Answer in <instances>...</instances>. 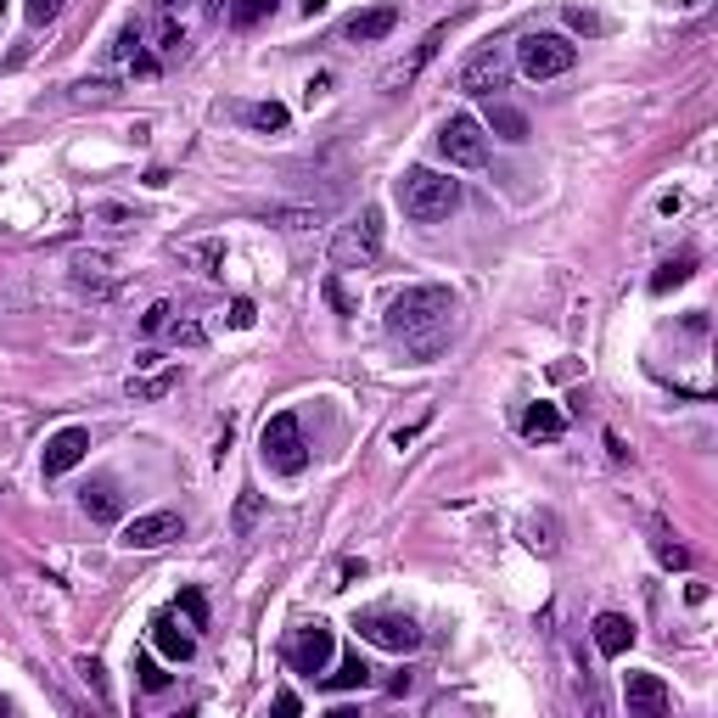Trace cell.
I'll return each instance as SVG.
<instances>
[{"label": "cell", "mask_w": 718, "mask_h": 718, "mask_svg": "<svg viewBox=\"0 0 718 718\" xmlns=\"http://www.w3.org/2000/svg\"><path fill=\"white\" fill-rule=\"evenodd\" d=\"M394 203L404 208V219L415 225H438L460 208V180L438 174V169H404L394 180Z\"/></svg>", "instance_id": "obj_1"}, {"label": "cell", "mask_w": 718, "mask_h": 718, "mask_svg": "<svg viewBox=\"0 0 718 718\" xmlns=\"http://www.w3.org/2000/svg\"><path fill=\"white\" fill-rule=\"evenodd\" d=\"M449 315H455L449 286H404L388 304V315H381V326H388L394 338H421V331H438Z\"/></svg>", "instance_id": "obj_2"}, {"label": "cell", "mask_w": 718, "mask_h": 718, "mask_svg": "<svg viewBox=\"0 0 718 718\" xmlns=\"http://www.w3.org/2000/svg\"><path fill=\"white\" fill-rule=\"evenodd\" d=\"M259 449H264V460H270L275 471H286V477H298V471L309 466V444H304V426H298L293 410H281V415L264 421Z\"/></svg>", "instance_id": "obj_3"}, {"label": "cell", "mask_w": 718, "mask_h": 718, "mask_svg": "<svg viewBox=\"0 0 718 718\" xmlns=\"http://www.w3.org/2000/svg\"><path fill=\"white\" fill-rule=\"evenodd\" d=\"M572 62H579V45L561 34H522V45H516V68L528 79H561Z\"/></svg>", "instance_id": "obj_4"}, {"label": "cell", "mask_w": 718, "mask_h": 718, "mask_svg": "<svg viewBox=\"0 0 718 718\" xmlns=\"http://www.w3.org/2000/svg\"><path fill=\"white\" fill-rule=\"evenodd\" d=\"M354 629L360 640L381 646V651H415L421 646V629H415V617L410 612H394V606H371L354 617Z\"/></svg>", "instance_id": "obj_5"}, {"label": "cell", "mask_w": 718, "mask_h": 718, "mask_svg": "<svg viewBox=\"0 0 718 718\" xmlns=\"http://www.w3.org/2000/svg\"><path fill=\"white\" fill-rule=\"evenodd\" d=\"M376 259H381V214L365 208L360 225H343V230H338V242H331V264H338V270H365V264H376Z\"/></svg>", "instance_id": "obj_6"}, {"label": "cell", "mask_w": 718, "mask_h": 718, "mask_svg": "<svg viewBox=\"0 0 718 718\" xmlns=\"http://www.w3.org/2000/svg\"><path fill=\"white\" fill-rule=\"evenodd\" d=\"M438 152H444L455 169H477V163L489 158V135H483V124H477V118L455 113V118L438 129Z\"/></svg>", "instance_id": "obj_7"}, {"label": "cell", "mask_w": 718, "mask_h": 718, "mask_svg": "<svg viewBox=\"0 0 718 718\" xmlns=\"http://www.w3.org/2000/svg\"><path fill=\"white\" fill-rule=\"evenodd\" d=\"M331 651H338V640H331V629L320 624H298L293 629V640H286V662L298 668V674H320V668L331 662Z\"/></svg>", "instance_id": "obj_8"}, {"label": "cell", "mask_w": 718, "mask_h": 718, "mask_svg": "<svg viewBox=\"0 0 718 718\" xmlns=\"http://www.w3.org/2000/svg\"><path fill=\"white\" fill-rule=\"evenodd\" d=\"M505 84H511V57L500 52V45H483V52L460 68V90L466 95H494Z\"/></svg>", "instance_id": "obj_9"}, {"label": "cell", "mask_w": 718, "mask_h": 718, "mask_svg": "<svg viewBox=\"0 0 718 718\" xmlns=\"http://www.w3.org/2000/svg\"><path fill=\"white\" fill-rule=\"evenodd\" d=\"M185 534V522L174 511H147V516H135L124 522V550H163Z\"/></svg>", "instance_id": "obj_10"}, {"label": "cell", "mask_w": 718, "mask_h": 718, "mask_svg": "<svg viewBox=\"0 0 718 718\" xmlns=\"http://www.w3.org/2000/svg\"><path fill=\"white\" fill-rule=\"evenodd\" d=\"M84 455H90V426H62V433L45 438L39 466H45V477H62V471H73Z\"/></svg>", "instance_id": "obj_11"}, {"label": "cell", "mask_w": 718, "mask_h": 718, "mask_svg": "<svg viewBox=\"0 0 718 718\" xmlns=\"http://www.w3.org/2000/svg\"><path fill=\"white\" fill-rule=\"evenodd\" d=\"M624 702H629V713H640V718H662L668 707H674V691H668L657 674H629V680H624Z\"/></svg>", "instance_id": "obj_12"}, {"label": "cell", "mask_w": 718, "mask_h": 718, "mask_svg": "<svg viewBox=\"0 0 718 718\" xmlns=\"http://www.w3.org/2000/svg\"><path fill=\"white\" fill-rule=\"evenodd\" d=\"M394 29H399V7H394V0H381V7H365V12H354L343 34H349L354 45H371V39H388Z\"/></svg>", "instance_id": "obj_13"}, {"label": "cell", "mask_w": 718, "mask_h": 718, "mask_svg": "<svg viewBox=\"0 0 718 718\" xmlns=\"http://www.w3.org/2000/svg\"><path fill=\"white\" fill-rule=\"evenodd\" d=\"M152 646H158L169 662H191V657H197V635L180 629L169 612H158V617H152Z\"/></svg>", "instance_id": "obj_14"}, {"label": "cell", "mask_w": 718, "mask_h": 718, "mask_svg": "<svg viewBox=\"0 0 718 718\" xmlns=\"http://www.w3.org/2000/svg\"><path fill=\"white\" fill-rule=\"evenodd\" d=\"M79 505H84V516H90V522H118V511H124V494H118V483H113V477H95V483L79 494Z\"/></svg>", "instance_id": "obj_15"}, {"label": "cell", "mask_w": 718, "mask_h": 718, "mask_svg": "<svg viewBox=\"0 0 718 718\" xmlns=\"http://www.w3.org/2000/svg\"><path fill=\"white\" fill-rule=\"evenodd\" d=\"M73 286L79 293H95V298L113 293V259L107 253H79L73 259Z\"/></svg>", "instance_id": "obj_16"}, {"label": "cell", "mask_w": 718, "mask_h": 718, "mask_svg": "<svg viewBox=\"0 0 718 718\" xmlns=\"http://www.w3.org/2000/svg\"><path fill=\"white\" fill-rule=\"evenodd\" d=\"M595 646H601V657H624L635 646V624L624 612H601L595 617Z\"/></svg>", "instance_id": "obj_17"}, {"label": "cell", "mask_w": 718, "mask_h": 718, "mask_svg": "<svg viewBox=\"0 0 718 718\" xmlns=\"http://www.w3.org/2000/svg\"><path fill=\"white\" fill-rule=\"evenodd\" d=\"M561 433H567V415L556 404H534L522 415V438H534V444H556Z\"/></svg>", "instance_id": "obj_18"}, {"label": "cell", "mask_w": 718, "mask_h": 718, "mask_svg": "<svg viewBox=\"0 0 718 718\" xmlns=\"http://www.w3.org/2000/svg\"><path fill=\"white\" fill-rule=\"evenodd\" d=\"M365 685H371V668H365L360 651L338 662V674H326V691H365Z\"/></svg>", "instance_id": "obj_19"}, {"label": "cell", "mask_w": 718, "mask_h": 718, "mask_svg": "<svg viewBox=\"0 0 718 718\" xmlns=\"http://www.w3.org/2000/svg\"><path fill=\"white\" fill-rule=\"evenodd\" d=\"M489 129L505 135V140H528V113H516V107L494 102V107H489Z\"/></svg>", "instance_id": "obj_20"}, {"label": "cell", "mask_w": 718, "mask_h": 718, "mask_svg": "<svg viewBox=\"0 0 718 718\" xmlns=\"http://www.w3.org/2000/svg\"><path fill=\"white\" fill-rule=\"evenodd\" d=\"M691 270H696V253H680V259H668L657 275H651V293H674L680 281H691Z\"/></svg>", "instance_id": "obj_21"}, {"label": "cell", "mask_w": 718, "mask_h": 718, "mask_svg": "<svg viewBox=\"0 0 718 718\" xmlns=\"http://www.w3.org/2000/svg\"><path fill=\"white\" fill-rule=\"evenodd\" d=\"M264 18H275V0H236V7H230V23H236V29H253V23H264Z\"/></svg>", "instance_id": "obj_22"}, {"label": "cell", "mask_w": 718, "mask_h": 718, "mask_svg": "<svg viewBox=\"0 0 718 718\" xmlns=\"http://www.w3.org/2000/svg\"><path fill=\"white\" fill-rule=\"evenodd\" d=\"M248 124L275 135V129H286V107H281V102H259V107H248Z\"/></svg>", "instance_id": "obj_23"}, {"label": "cell", "mask_w": 718, "mask_h": 718, "mask_svg": "<svg viewBox=\"0 0 718 718\" xmlns=\"http://www.w3.org/2000/svg\"><path fill=\"white\" fill-rule=\"evenodd\" d=\"M163 331H169L174 349H203V326H197V320H169Z\"/></svg>", "instance_id": "obj_24"}, {"label": "cell", "mask_w": 718, "mask_h": 718, "mask_svg": "<svg viewBox=\"0 0 718 718\" xmlns=\"http://www.w3.org/2000/svg\"><path fill=\"white\" fill-rule=\"evenodd\" d=\"M174 381H180V371H163V376H152V381H129V399H163Z\"/></svg>", "instance_id": "obj_25"}, {"label": "cell", "mask_w": 718, "mask_h": 718, "mask_svg": "<svg viewBox=\"0 0 718 718\" xmlns=\"http://www.w3.org/2000/svg\"><path fill=\"white\" fill-rule=\"evenodd\" d=\"M264 219H275L281 230H309V225H320V214H309V208H270Z\"/></svg>", "instance_id": "obj_26"}, {"label": "cell", "mask_w": 718, "mask_h": 718, "mask_svg": "<svg viewBox=\"0 0 718 718\" xmlns=\"http://www.w3.org/2000/svg\"><path fill=\"white\" fill-rule=\"evenodd\" d=\"M62 7H68V0H29V29H45V23H57L62 18Z\"/></svg>", "instance_id": "obj_27"}, {"label": "cell", "mask_w": 718, "mask_h": 718, "mask_svg": "<svg viewBox=\"0 0 718 718\" xmlns=\"http://www.w3.org/2000/svg\"><path fill=\"white\" fill-rule=\"evenodd\" d=\"M180 606H185V617H191V629H203V624H208V601H203L197 590H185Z\"/></svg>", "instance_id": "obj_28"}, {"label": "cell", "mask_w": 718, "mask_h": 718, "mask_svg": "<svg viewBox=\"0 0 718 718\" xmlns=\"http://www.w3.org/2000/svg\"><path fill=\"white\" fill-rule=\"evenodd\" d=\"M135 674H140V685H147V691H163V685H169V674H158L152 657H135Z\"/></svg>", "instance_id": "obj_29"}, {"label": "cell", "mask_w": 718, "mask_h": 718, "mask_svg": "<svg viewBox=\"0 0 718 718\" xmlns=\"http://www.w3.org/2000/svg\"><path fill=\"white\" fill-rule=\"evenodd\" d=\"M169 315H174V309H169V304H152V309H147V315H140V331H147V338H158V331H163V326H169Z\"/></svg>", "instance_id": "obj_30"}, {"label": "cell", "mask_w": 718, "mask_h": 718, "mask_svg": "<svg viewBox=\"0 0 718 718\" xmlns=\"http://www.w3.org/2000/svg\"><path fill=\"white\" fill-rule=\"evenodd\" d=\"M567 23H572V29H584V34H601V29H606L590 7H567Z\"/></svg>", "instance_id": "obj_31"}, {"label": "cell", "mask_w": 718, "mask_h": 718, "mask_svg": "<svg viewBox=\"0 0 718 718\" xmlns=\"http://www.w3.org/2000/svg\"><path fill=\"white\" fill-rule=\"evenodd\" d=\"M657 561H662V567H691V550H685V545H668V539H657Z\"/></svg>", "instance_id": "obj_32"}, {"label": "cell", "mask_w": 718, "mask_h": 718, "mask_svg": "<svg viewBox=\"0 0 718 718\" xmlns=\"http://www.w3.org/2000/svg\"><path fill=\"white\" fill-rule=\"evenodd\" d=\"M253 516H259V494H242V505H236V534H248Z\"/></svg>", "instance_id": "obj_33"}, {"label": "cell", "mask_w": 718, "mask_h": 718, "mask_svg": "<svg viewBox=\"0 0 718 718\" xmlns=\"http://www.w3.org/2000/svg\"><path fill=\"white\" fill-rule=\"evenodd\" d=\"M90 219H107L113 230H124V225H129V214H124V208H113V203H95V208H90Z\"/></svg>", "instance_id": "obj_34"}, {"label": "cell", "mask_w": 718, "mask_h": 718, "mask_svg": "<svg viewBox=\"0 0 718 718\" xmlns=\"http://www.w3.org/2000/svg\"><path fill=\"white\" fill-rule=\"evenodd\" d=\"M253 320H259V315H253V304H248V298H236V304H230V326H236V331H248Z\"/></svg>", "instance_id": "obj_35"}, {"label": "cell", "mask_w": 718, "mask_h": 718, "mask_svg": "<svg viewBox=\"0 0 718 718\" xmlns=\"http://www.w3.org/2000/svg\"><path fill=\"white\" fill-rule=\"evenodd\" d=\"M135 45H140V29H124V34H118V45H113V57H129Z\"/></svg>", "instance_id": "obj_36"}, {"label": "cell", "mask_w": 718, "mask_h": 718, "mask_svg": "<svg viewBox=\"0 0 718 718\" xmlns=\"http://www.w3.org/2000/svg\"><path fill=\"white\" fill-rule=\"evenodd\" d=\"M326 298H331V304H338L343 315H354V304H349V293H343V286H338V281H331V286H326Z\"/></svg>", "instance_id": "obj_37"}, {"label": "cell", "mask_w": 718, "mask_h": 718, "mask_svg": "<svg viewBox=\"0 0 718 718\" xmlns=\"http://www.w3.org/2000/svg\"><path fill=\"white\" fill-rule=\"evenodd\" d=\"M0 7H7V0H0Z\"/></svg>", "instance_id": "obj_38"}]
</instances>
